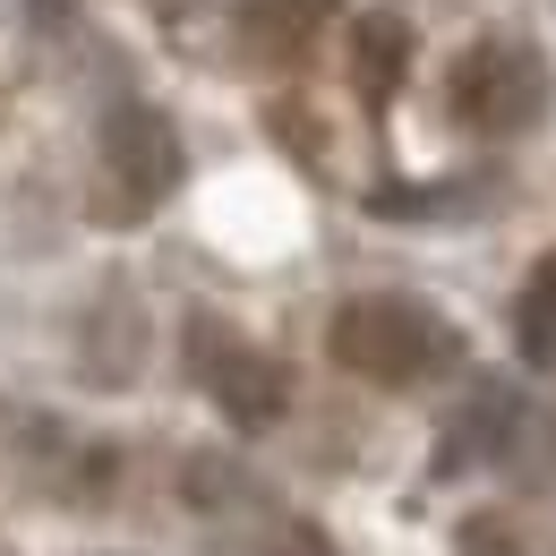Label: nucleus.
I'll list each match as a JSON object with an SVG mask.
<instances>
[{"label": "nucleus", "instance_id": "1", "mask_svg": "<svg viewBox=\"0 0 556 556\" xmlns=\"http://www.w3.org/2000/svg\"><path fill=\"white\" fill-rule=\"evenodd\" d=\"M445 326L419 308V300H351L334 317V359L377 377V386H419L437 359H445Z\"/></svg>", "mask_w": 556, "mask_h": 556}, {"label": "nucleus", "instance_id": "2", "mask_svg": "<svg viewBox=\"0 0 556 556\" xmlns=\"http://www.w3.org/2000/svg\"><path fill=\"white\" fill-rule=\"evenodd\" d=\"M180 180V138L154 103H121L103 121V206L112 214H154Z\"/></svg>", "mask_w": 556, "mask_h": 556}, {"label": "nucleus", "instance_id": "3", "mask_svg": "<svg viewBox=\"0 0 556 556\" xmlns=\"http://www.w3.org/2000/svg\"><path fill=\"white\" fill-rule=\"evenodd\" d=\"M540 94H548V77H540L531 52H514V43H480V52L454 70V103H463L471 129H522V121L540 112Z\"/></svg>", "mask_w": 556, "mask_h": 556}, {"label": "nucleus", "instance_id": "4", "mask_svg": "<svg viewBox=\"0 0 556 556\" xmlns=\"http://www.w3.org/2000/svg\"><path fill=\"white\" fill-rule=\"evenodd\" d=\"M198 368H206V386H214V403L231 419H275L282 412V377L257 359V351H231V343H214V334H198Z\"/></svg>", "mask_w": 556, "mask_h": 556}, {"label": "nucleus", "instance_id": "5", "mask_svg": "<svg viewBox=\"0 0 556 556\" xmlns=\"http://www.w3.org/2000/svg\"><path fill=\"white\" fill-rule=\"evenodd\" d=\"M514 334H522V359H531V368H556V266H540V275H531Z\"/></svg>", "mask_w": 556, "mask_h": 556}]
</instances>
